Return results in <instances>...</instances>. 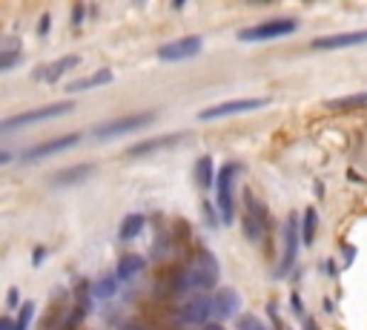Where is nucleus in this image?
Listing matches in <instances>:
<instances>
[{
  "instance_id": "nucleus-1",
  "label": "nucleus",
  "mask_w": 367,
  "mask_h": 330,
  "mask_svg": "<svg viewBox=\"0 0 367 330\" xmlns=\"http://www.w3.org/2000/svg\"><path fill=\"white\" fill-rule=\"evenodd\" d=\"M218 279H221V264H218L215 253L212 250H198L195 258L190 261V268H187V282L192 290H212L218 285Z\"/></svg>"
},
{
  "instance_id": "nucleus-2",
  "label": "nucleus",
  "mask_w": 367,
  "mask_h": 330,
  "mask_svg": "<svg viewBox=\"0 0 367 330\" xmlns=\"http://www.w3.org/2000/svg\"><path fill=\"white\" fill-rule=\"evenodd\" d=\"M155 121V112H132V115H118L109 121H101L92 126V138L106 141V138H118L126 136V132H138L143 126H150Z\"/></svg>"
},
{
  "instance_id": "nucleus-3",
  "label": "nucleus",
  "mask_w": 367,
  "mask_h": 330,
  "mask_svg": "<svg viewBox=\"0 0 367 330\" xmlns=\"http://www.w3.org/2000/svg\"><path fill=\"white\" fill-rule=\"evenodd\" d=\"M239 164H227L218 170V178H215V207L218 213H221V221L230 224L236 219V175H239Z\"/></svg>"
},
{
  "instance_id": "nucleus-4",
  "label": "nucleus",
  "mask_w": 367,
  "mask_h": 330,
  "mask_svg": "<svg viewBox=\"0 0 367 330\" xmlns=\"http://www.w3.org/2000/svg\"><path fill=\"white\" fill-rule=\"evenodd\" d=\"M209 316H215V313H212V296H207V293L190 296L175 307V321L187 324V327H204V324H209Z\"/></svg>"
},
{
  "instance_id": "nucleus-5",
  "label": "nucleus",
  "mask_w": 367,
  "mask_h": 330,
  "mask_svg": "<svg viewBox=\"0 0 367 330\" xmlns=\"http://www.w3.org/2000/svg\"><path fill=\"white\" fill-rule=\"evenodd\" d=\"M75 109L72 101H57V104H46V106H38V109H29V112H21V115H12L0 123L4 132H12L15 126H26V123H38V121H49V118H60V115H69Z\"/></svg>"
},
{
  "instance_id": "nucleus-6",
  "label": "nucleus",
  "mask_w": 367,
  "mask_h": 330,
  "mask_svg": "<svg viewBox=\"0 0 367 330\" xmlns=\"http://www.w3.org/2000/svg\"><path fill=\"white\" fill-rule=\"evenodd\" d=\"M299 29V21L292 18H273V21H261L253 23L247 29L239 32V40H273V38H284Z\"/></svg>"
},
{
  "instance_id": "nucleus-7",
  "label": "nucleus",
  "mask_w": 367,
  "mask_h": 330,
  "mask_svg": "<svg viewBox=\"0 0 367 330\" xmlns=\"http://www.w3.org/2000/svg\"><path fill=\"white\" fill-rule=\"evenodd\" d=\"M299 238H302V227H299V216L290 213L284 221V253L278 261V279H284L292 268H296V258H299Z\"/></svg>"
},
{
  "instance_id": "nucleus-8",
  "label": "nucleus",
  "mask_w": 367,
  "mask_h": 330,
  "mask_svg": "<svg viewBox=\"0 0 367 330\" xmlns=\"http://www.w3.org/2000/svg\"><path fill=\"white\" fill-rule=\"evenodd\" d=\"M270 98H236V101H221V104H212L207 109L198 112V121H218V118H227V115H239V112H253L267 106Z\"/></svg>"
},
{
  "instance_id": "nucleus-9",
  "label": "nucleus",
  "mask_w": 367,
  "mask_h": 330,
  "mask_svg": "<svg viewBox=\"0 0 367 330\" xmlns=\"http://www.w3.org/2000/svg\"><path fill=\"white\" fill-rule=\"evenodd\" d=\"M78 141H81L78 132H69V136H57V138H46V141H40V144L23 150V153H21V161H23V164H35V161H40V158H49V155H57V153H63V150H69V147H75Z\"/></svg>"
},
{
  "instance_id": "nucleus-10",
  "label": "nucleus",
  "mask_w": 367,
  "mask_h": 330,
  "mask_svg": "<svg viewBox=\"0 0 367 330\" xmlns=\"http://www.w3.org/2000/svg\"><path fill=\"white\" fill-rule=\"evenodd\" d=\"M244 204H247L244 221H241L244 224V236H247V241H261V236L267 230V207L258 202L253 192L244 198Z\"/></svg>"
},
{
  "instance_id": "nucleus-11",
  "label": "nucleus",
  "mask_w": 367,
  "mask_h": 330,
  "mask_svg": "<svg viewBox=\"0 0 367 330\" xmlns=\"http://www.w3.org/2000/svg\"><path fill=\"white\" fill-rule=\"evenodd\" d=\"M201 46H204V38H201V35H184V38H178V40H170V43L158 46L155 55H158V60L175 63V60H187V57L198 55Z\"/></svg>"
},
{
  "instance_id": "nucleus-12",
  "label": "nucleus",
  "mask_w": 367,
  "mask_h": 330,
  "mask_svg": "<svg viewBox=\"0 0 367 330\" xmlns=\"http://www.w3.org/2000/svg\"><path fill=\"white\" fill-rule=\"evenodd\" d=\"M367 43V29L358 32H339V35H322L310 43V49L316 52H333V49H350V46H361Z\"/></svg>"
},
{
  "instance_id": "nucleus-13",
  "label": "nucleus",
  "mask_w": 367,
  "mask_h": 330,
  "mask_svg": "<svg viewBox=\"0 0 367 330\" xmlns=\"http://www.w3.org/2000/svg\"><path fill=\"white\" fill-rule=\"evenodd\" d=\"M212 313L218 319H236L241 313V293L236 287H218L212 296Z\"/></svg>"
},
{
  "instance_id": "nucleus-14",
  "label": "nucleus",
  "mask_w": 367,
  "mask_h": 330,
  "mask_svg": "<svg viewBox=\"0 0 367 330\" xmlns=\"http://www.w3.org/2000/svg\"><path fill=\"white\" fill-rule=\"evenodd\" d=\"M78 63H81L78 55H63V57H57V60H52V63H46V66H38V70H35V81L55 84V81L63 78L69 70H75Z\"/></svg>"
},
{
  "instance_id": "nucleus-15",
  "label": "nucleus",
  "mask_w": 367,
  "mask_h": 330,
  "mask_svg": "<svg viewBox=\"0 0 367 330\" xmlns=\"http://www.w3.org/2000/svg\"><path fill=\"white\" fill-rule=\"evenodd\" d=\"M181 138H187V136H178V132H172V136H155V138H143V141L132 144V147L126 150V155H129V158H143V155H153V153H158V150L175 147Z\"/></svg>"
},
{
  "instance_id": "nucleus-16",
  "label": "nucleus",
  "mask_w": 367,
  "mask_h": 330,
  "mask_svg": "<svg viewBox=\"0 0 367 330\" xmlns=\"http://www.w3.org/2000/svg\"><path fill=\"white\" fill-rule=\"evenodd\" d=\"M95 172L92 164H75V167H63L52 175V187H75V184H84L89 175Z\"/></svg>"
},
{
  "instance_id": "nucleus-17",
  "label": "nucleus",
  "mask_w": 367,
  "mask_h": 330,
  "mask_svg": "<svg viewBox=\"0 0 367 330\" xmlns=\"http://www.w3.org/2000/svg\"><path fill=\"white\" fill-rule=\"evenodd\" d=\"M112 70H98V72H92V75H84V78H78V81H69V87H66V92H84V89H95V87H106V84H112Z\"/></svg>"
},
{
  "instance_id": "nucleus-18",
  "label": "nucleus",
  "mask_w": 367,
  "mask_h": 330,
  "mask_svg": "<svg viewBox=\"0 0 367 330\" xmlns=\"http://www.w3.org/2000/svg\"><path fill=\"white\" fill-rule=\"evenodd\" d=\"M143 258L138 255V253H124L121 255V261H118V268H115V276L121 279V282H126V279H135L141 270H143Z\"/></svg>"
},
{
  "instance_id": "nucleus-19",
  "label": "nucleus",
  "mask_w": 367,
  "mask_h": 330,
  "mask_svg": "<svg viewBox=\"0 0 367 330\" xmlns=\"http://www.w3.org/2000/svg\"><path fill=\"white\" fill-rule=\"evenodd\" d=\"M23 60V49H18V40L15 38H6L4 40V49H0V72H9Z\"/></svg>"
},
{
  "instance_id": "nucleus-20",
  "label": "nucleus",
  "mask_w": 367,
  "mask_h": 330,
  "mask_svg": "<svg viewBox=\"0 0 367 330\" xmlns=\"http://www.w3.org/2000/svg\"><path fill=\"white\" fill-rule=\"evenodd\" d=\"M192 175H195V184L198 187H215V178H218V172H215V164H212V158L209 155H201L198 161H195V170H192Z\"/></svg>"
},
{
  "instance_id": "nucleus-21",
  "label": "nucleus",
  "mask_w": 367,
  "mask_h": 330,
  "mask_svg": "<svg viewBox=\"0 0 367 330\" xmlns=\"http://www.w3.org/2000/svg\"><path fill=\"white\" fill-rule=\"evenodd\" d=\"M143 224H146V219H143L141 213H129V216H124V221H121V230H118V236H121L124 241H132V238H138V236H141Z\"/></svg>"
},
{
  "instance_id": "nucleus-22",
  "label": "nucleus",
  "mask_w": 367,
  "mask_h": 330,
  "mask_svg": "<svg viewBox=\"0 0 367 330\" xmlns=\"http://www.w3.org/2000/svg\"><path fill=\"white\" fill-rule=\"evenodd\" d=\"M316 233H319V213L313 207H307L302 216V241L310 247L316 241Z\"/></svg>"
},
{
  "instance_id": "nucleus-23",
  "label": "nucleus",
  "mask_w": 367,
  "mask_h": 330,
  "mask_svg": "<svg viewBox=\"0 0 367 330\" xmlns=\"http://www.w3.org/2000/svg\"><path fill=\"white\" fill-rule=\"evenodd\" d=\"M118 285H121V279L112 273V276L98 279V282L92 285V290H95V296H98V299H112V296L118 293Z\"/></svg>"
},
{
  "instance_id": "nucleus-24",
  "label": "nucleus",
  "mask_w": 367,
  "mask_h": 330,
  "mask_svg": "<svg viewBox=\"0 0 367 330\" xmlns=\"http://www.w3.org/2000/svg\"><path fill=\"white\" fill-rule=\"evenodd\" d=\"M330 109H356V106H367V92H358V95H344V98H336L327 104Z\"/></svg>"
},
{
  "instance_id": "nucleus-25",
  "label": "nucleus",
  "mask_w": 367,
  "mask_h": 330,
  "mask_svg": "<svg viewBox=\"0 0 367 330\" xmlns=\"http://www.w3.org/2000/svg\"><path fill=\"white\" fill-rule=\"evenodd\" d=\"M32 316H35V304H32V302H23V304H21V313H18V319H15V330H29Z\"/></svg>"
},
{
  "instance_id": "nucleus-26",
  "label": "nucleus",
  "mask_w": 367,
  "mask_h": 330,
  "mask_svg": "<svg viewBox=\"0 0 367 330\" xmlns=\"http://www.w3.org/2000/svg\"><path fill=\"white\" fill-rule=\"evenodd\" d=\"M201 216H204V221H207L209 227H215L218 221H221V213H218V207H215V204H209V202H204V204H201Z\"/></svg>"
},
{
  "instance_id": "nucleus-27",
  "label": "nucleus",
  "mask_w": 367,
  "mask_h": 330,
  "mask_svg": "<svg viewBox=\"0 0 367 330\" xmlns=\"http://www.w3.org/2000/svg\"><path fill=\"white\" fill-rule=\"evenodd\" d=\"M236 330H267V327H264V321L258 316H241Z\"/></svg>"
},
{
  "instance_id": "nucleus-28",
  "label": "nucleus",
  "mask_w": 367,
  "mask_h": 330,
  "mask_svg": "<svg viewBox=\"0 0 367 330\" xmlns=\"http://www.w3.org/2000/svg\"><path fill=\"white\" fill-rule=\"evenodd\" d=\"M49 29H52V15L46 12V15H40V21H38V35L43 38V35H49Z\"/></svg>"
},
{
  "instance_id": "nucleus-29",
  "label": "nucleus",
  "mask_w": 367,
  "mask_h": 330,
  "mask_svg": "<svg viewBox=\"0 0 367 330\" xmlns=\"http://www.w3.org/2000/svg\"><path fill=\"white\" fill-rule=\"evenodd\" d=\"M21 304V293H18V287H9L6 290V307H18Z\"/></svg>"
},
{
  "instance_id": "nucleus-30",
  "label": "nucleus",
  "mask_w": 367,
  "mask_h": 330,
  "mask_svg": "<svg viewBox=\"0 0 367 330\" xmlns=\"http://www.w3.org/2000/svg\"><path fill=\"white\" fill-rule=\"evenodd\" d=\"M290 299H292V310H296V313H302V310H305V302H302V296H299V293H292Z\"/></svg>"
},
{
  "instance_id": "nucleus-31",
  "label": "nucleus",
  "mask_w": 367,
  "mask_h": 330,
  "mask_svg": "<svg viewBox=\"0 0 367 330\" xmlns=\"http://www.w3.org/2000/svg\"><path fill=\"white\" fill-rule=\"evenodd\" d=\"M81 21H84V6H75V9H72V23L78 26Z\"/></svg>"
},
{
  "instance_id": "nucleus-32",
  "label": "nucleus",
  "mask_w": 367,
  "mask_h": 330,
  "mask_svg": "<svg viewBox=\"0 0 367 330\" xmlns=\"http://www.w3.org/2000/svg\"><path fill=\"white\" fill-rule=\"evenodd\" d=\"M0 330H15V319H0Z\"/></svg>"
},
{
  "instance_id": "nucleus-33",
  "label": "nucleus",
  "mask_w": 367,
  "mask_h": 330,
  "mask_svg": "<svg viewBox=\"0 0 367 330\" xmlns=\"http://www.w3.org/2000/svg\"><path fill=\"white\" fill-rule=\"evenodd\" d=\"M43 255H46V250H43V247H38V250H35V258H32V261H35V264H40V261H43Z\"/></svg>"
},
{
  "instance_id": "nucleus-34",
  "label": "nucleus",
  "mask_w": 367,
  "mask_h": 330,
  "mask_svg": "<svg viewBox=\"0 0 367 330\" xmlns=\"http://www.w3.org/2000/svg\"><path fill=\"white\" fill-rule=\"evenodd\" d=\"M201 330H224V327H221V324H218V321H209V324H204Z\"/></svg>"
}]
</instances>
